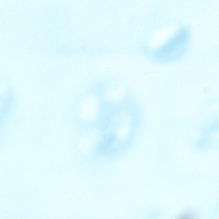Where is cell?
<instances>
[{
  "label": "cell",
  "mask_w": 219,
  "mask_h": 219,
  "mask_svg": "<svg viewBox=\"0 0 219 219\" xmlns=\"http://www.w3.org/2000/svg\"><path fill=\"white\" fill-rule=\"evenodd\" d=\"M196 218V215L194 213L189 211L182 212L178 216V218L180 219H193Z\"/></svg>",
  "instance_id": "cell-1"
}]
</instances>
